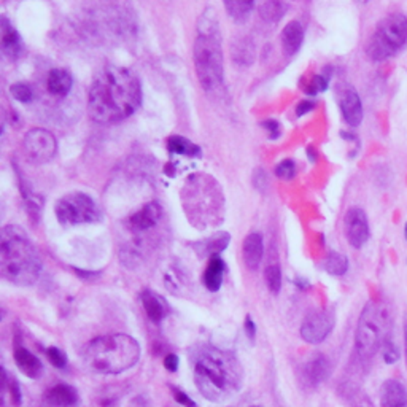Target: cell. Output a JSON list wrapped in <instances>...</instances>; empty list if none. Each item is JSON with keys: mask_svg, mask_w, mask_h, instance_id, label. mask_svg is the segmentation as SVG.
Segmentation results:
<instances>
[{"mask_svg": "<svg viewBox=\"0 0 407 407\" xmlns=\"http://www.w3.org/2000/svg\"><path fill=\"white\" fill-rule=\"evenodd\" d=\"M6 390L10 393V401L15 407H19L23 404V393H21L19 383L15 377L6 378Z\"/></svg>", "mask_w": 407, "mask_h": 407, "instance_id": "e575fe53", "label": "cell"}, {"mask_svg": "<svg viewBox=\"0 0 407 407\" xmlns=\"http://www.w3.org/2000/svg\"><path fill=\"white\" fill-rule=\"evenodd\" d=\"M342 396L347 399V403L350 407H372L369 398L364 395L361 390H358L355 387L344 388Z\"/></svg>", "mask_w": 407, "mask_h": 407, "instance_id": "1f68e13d", "label": "cell"}, {"mask_svg": "<svg viewBox=\"0 0 407 407\" xmlns=\"http://www.w3.org/2000/svg\"><path fill=\"white\" fill-rule=\"evenodd\" d=\"M323 267H325V271L329 275L341 277V275H344L349 271V259H347L346 254L337 253V252H331L326 257Z\"/></svg>", "mask_w": 407, "mask_h": 407, "instance_id": "f546056e", "label": "cell"}, {"mask_svg": "<svg viewBox=\"0 0 407 407\" xmlns=\"http://www.w3.org/2000/svg\"><path fill=\"white\" fill-rule=\"evenodd\" d=\"M341 112L344 120L351 128L360 126V123L363 121V105L360 101V96L356 94L355 89L347 88L346 91H342L341 99H339Z\"/></svg>", "mask_w": 407, "mask_h": 407, "instance_id": "9a60e30c", "label": "cell"}, {"mask_svg": "<svg viewBox=\"0 0 407 407\" xmlns=\"http://www.w3.org/2000/svg\"><path fill=\"white\" fill-rule=\"evenodd\" d=\"M170 391H172V396H174V399L178 404H182L185 407H197V404L192 401V399L186 395L183 390L174 387V385H170Z\"/></svg>", "mask_w": 407, "mask_h": 407, "instance_id": "74e56055", "label": "cell"}, {"mask_svg": "<svg viewBox=\"0 0 407 407\" xmlns=\"http://www.w3.org/2000/svg\"><path fill=\"white\" fill-rule=\"evenodd\" d=\"M302 40H304V29H302V26L298 21L288 23L284 32H282V46H284V51L288 56H293V54L298 53L302 45Z\"/></svg>", "mask_w": 407, "mask_h": 407, "instance_id": "7402d4cb", "label": "cell"}, {"mask_svg": "<svg viewBox=\"0 0 407 407\" xmlns=\"http://www.w3.org/2000/svg\"><path fill=\"white\" fill-rule=\"evenodd\" d=\"M275 174L279 178H284V180H292L296 174V164L293 160H285L277 164L275 168Z\"/></svg>", "mask_w": 407, "mask_h": 407, "instance_id": "8d00e7d4", "label": "cell"}, {"mask_svg": "<svg viewBox=\"0 0 407 407\" xmlns=\"http://www.w3.org/2000/svg\"><path fill=\"white\" fill-rule=\"evenodd\" d=\"M264 126H266V130L269 133V135H271V139H277L279 134H280L279 123L274 121V120H267L264 123Z\"/></svg>", "mask_w": 407, "mask_h": 407, "instance_id": "7bdbcfd3", "label": "cell"}, {"mask_svg": "<svg viewBox=\"0 0 407 407\" xmlns=\"http://www.w3.org/2000/svg\"><path fill=\"white\" fill-rule=\"evenodd\" d=\"M142 102V86L135 75L123 67H107L96 77L88 94L89 116L101 124L129 118Z\"/></svg>", "mask_w": 407, "mask_h": 407, "instance_id": "6da1fadb", "label": "cell"}, {"mask_svg": "<svg viewBox=\"0 0 407 407\" xmlns=\"http://www.w3.org/2000/svg\"><path fill=\"white\" fill-rule=\"evenodd\" d=\"M404 351H406V363H407V315L404 319Z\"/></svg>", "mask_w": 407, "mask_h": 407, "instance_id": "f6af8a7d", "label": "cell"}, {"mask_svg": "<svg viewBox=\"0 0 407 407\" xmlns=\"http://www.w3.org/2000/svg\"><path fill=\"white\" fill-rule=\"evenodd\" d=\"M404 232H406V239H407V225H406V230H404Z\"/></svg>", "mask_w": 407, "mask_h": 407, "instance_id": "7dc6e473", "label": "cell"}, {"mask_svg": "<svg viewBox=\"0 0 407 407\" xmlns=\"http://www.w3.org/2000/svg\"><path fill=\"white\" fill-rule=\"evenodd\" d=\"M263 254H264L263 236L258 232L248 234L242 245V258L245 266L250 269V271L258 269L261 261H263Z\"/></svg>", "mask_w": 407, "mask_h": 407, "instance_id": "e0dca14e", "label": "cell"}, {"mask_svg": "<svg viewBox=\"0 0 407 407\" xmlns=\"http://www.w3.org/2000/svg\"><path fill=\"white\" fill-rule=\"evenodd\" d=\"M56 139L46 129L36 128L26 134L23 140V151L26 160L32 164H46L56 153Z\"/></svg>", "mask_w": 407, "mask_h": 407, "instance_id": "30bf717a", "label": "cell"}, {"mask_svg": "<svg viewBox=\"0 0 407 407\" xmlns=\"http://www.w3.org/2000/svg\"><path fill=\"white\" fill-rule=\"evenodd\" d=\"M56 218L61 226L72 227L80 225H94L102 220V212L91 196L73 191L62 196L56 202Z\"/></svg>", "mask_w": 407, "mask_h": 407, "instance_id": "9c48e42d", "label": "cell"}, {"mask_svg": "<svg viewBox=\"0 0 407 407\" xmlns=\"http://www.w3.org/2000/svg\"><path fill=\"white\" fill-rule=\"evenodd\" d=\"M254 0H225V9L227 15L236 21H244L253 11Z\"/></svg>", "mask_w": 407, "mask_h": 407, "instance_id": "4316f807", "label": "cell"}, {"mask_svg": "<svg viewBox=\"0 0 407 407\" xmlns=\"http://www.w3.org/2000/svg\"><path fill=\"white\" fill-rule=\"evenodd\" d=\"M253 185L254 188H258L259 191H264L266 186H267V178L266 174L261 169H258L257 172L253 174Z\"/></svg>", "mask_w": 407, "mask_h": 407, "instance_id": "ab89813d", "label": "cell"}, {"mask_svg": "<svg viewBox=\"0 0 407 407\" xmlns=\"http://www.w3.org/2000/svg\"><path fill=\"white\" fill-rule=\"evenodd\" d=\"M331 372H333V366L328 358L321 354L314 355L301 368V382L309 388H315L328 381Z\"/></svg>", "mask_w": 407, "mask_h": 407, "instance_id": "4fadbf2b", "label": "cell"}, {"mask_svg": "<svg viewBox=\"0 0 407 407\" xmlns=\"http://www.w3.org/2000/svg\"><path fill=\"white\" fill-rule=\"evenodd\" d=\"M232 59L237 66H250L254 59V46L250 40L240 38L232 46Z\"/></svg>", "mask_w": 407, "mask_h": 407, "instance_id": "d4e9b609", "label": "cell"}, {"mask_svg": "<svg viewBox=\"0 0 407 407\" xmlns=\"http://www.w3.org/2000/svg\"><path fill=\"white\" fill-rule=\"evenodd\" d=\"M161 215V205L158 202H148L129 218V227L134 232H145L148 230H153V227L160 223Z\"/></svg>", "mask_w": 407, "mask_h": 407, "instance_id": "5bb4252c", "label": "cell"}, {"mask_svg": "<svg viewBox=\"0 0 407 407\" xmlns=\"http://www.w3.org/2000/svg\"><path fill=\"white\" fill-rule=\"evenodd\" d=\"M381 407H407V390L401 382H383L381 390Z\"/></svg>", "mask_w": 407, "mask_h": 407, "instance_id": "ffe728a7", "label": "cell"}, {"mask_svg": "<svg viewBox=\"0 0 407 407\" xmlns=\"http://www.w3.org/2000/svg\"><path fill=\"white\" fill-rule=\"evenodd\" d=\"M226 264L225 261L215 254V257H210L209 264H207L205 271L202 274V284L205 288L212 293L220 292V288L223 285V277H225Z\"/></svg>", "mask_w": 407, "mask_h": 407, "instance_id": "44dd1931", "label": "cell"}, {"mask_svg": "<svg viewBox=\"0 0 407 407\" xmlns=\"http://www.w3.org/2000/svg\"><path fill=\"white\" fill-rule=\"evenodd\" d=\"M230 240H231V236L227 232H217V234H213L212 237H209L205 240V242L202 244V250L199 252V253H204V254H210V257H215V254H220L222 253L225 248L230 245Z\"/></svg>", "mask_w": 407, "mask_h": 407, "instance_id": "f1b7e54d", "label": "cell"}, {"mask_svg": "<svg viewBox=\"0 0 407 407\" xmlns=\"http://www.w3.org/2000/svg\"><path fill=\"white\" fill-rule=\"evenodd\" d=\"M381 350H382V355H383V361L387 364H393L399 360V350L396 347V344L393 342L390 337L383 342V346Z\"/></svg>", "mask_w": 407, "mask_h": 407, "instance_id": "d590c367", "label": "cell"}, {"mask_svg": "<svg viewBox=\"0 0 407 407\" xmlns=\"http://www.w3.org/2000/svg\"><path fill=\"white\" fill-rule=\"evenodd\" d=\"M344 231L349 244L354 248H361L369 240V223L364 210L360 207H351L344 218Z\"/></svg>", "mask_w": 407, "mask_h": 407, "instance_id": "7c38bea8", "label": "cell"}, {"mask_svg": "<svg viewBox=\"0 0 407 407\" xmlns=\"http://www.w3.org/2000/svg\"><path fill=\"white\" fill-rule=\"evenodd\" d=\"M0 31H2V40H0V43H2L4 54L11 59H16L21 54V50H23V46H21L19 34L13 29V26L5 18H2Z\"/></svg>", "mask_w": 407, "mask_h": 407, "instance_id": "603a6c76", "label": "cell"}, {"mask_svg": "<svg viewBox=\"0 0 407 407\" xmlns=\"http://www.w3.org/2000/svg\"><path fill=\"white\" fill-rule=\"evenodd\" d=\"M356 2H361V4H364V2H368V0H356Z\"/></svg>", "mask_w": 407, "mask_h": 407, "instance_id": "bcb514c9", "label": "cell"}, {"mask_svg": "<svg viewBox=\"0 0 407 407\" xmlns=\"http://www.w3.org/2000/svg\"><path fill=\"white\" fill-rule=\"evenodd\" d=\"M15 363L18 369L23 372L26 377L32 378V381H38L43 376V363L40 358L32 354L31 350L26 347H16L15 350Z\"/></svg>", "mask_w": 407, "mask_h": 407, "instance_id": "d6986e66", "label": "cell"}, {"mask_svg": "<svg viewBox=\"0 0 407 407\" xmlns=\"http://www.w3.org/2000/svg\"><path fill=\"white\" fill-rule=\"evenodd\" d=\"M250 407H259V406H250Z\"/></svg>", "mask_w": 407, "mask_h": 407, "instance_id": "c3c4849f", "label": "cell"}, {"mask_svg": "<svg viewBox=\"0 0 407 407\" xmlns=\"http://www.w3.org/2000/svg\"><path fill=\"white\" fill-rule=\"evenodd\" d=\"M81 355L83 361L91 371L116 376L139 363L142 349L133 336L118 333L94 337L83 347Z\"/></svg>", "mask_w": 407, "mask_h": 407, "instance_id": "277c9868", "label": "cell"}, {"mask_svg": "<svg viewBox=\"0 0 407 407\" xmlns=\"http://www.w3.org/2000/svg\"><path fill=\"white\" fill-rule=\"evenodd\" d=\"M244 329H245V334L248 337V341L254 342V337H257V325H254V321L250 319V316H247L245 319Z\"/></svg>", "mask_w": 407, "mask_h": 407, "instance_id": "60d3db41", "label": "cell"}, {"mask_svg": "<svg viewBox=\"0 0 407 407\" xmlns=\"http://www.w3.org/2000/svg\"><path fill=\"white\" fill-rule=\"evenodd\" d=\"M334 314L331 310H315L309 314L301 325V337L307 344H321L334 328Z\"/></svg>", "mask_w": 407, "mask_h": 407, "instance_id": "8fae6325", "label": "cell"}, {"mask_svg": "<svg viewBox=\"0 0 407 407\" xmlns=\"http://www.w3.org/2000/svg\"><path fill=\"white\" fill-rule=\"evenodd\" d=\"M45 401L50 407H75L80 401L77 388L67 383H58L46 391Z\"/></svg>", "mask_w": 407, "mask_h": 407, "instance_id": "ac0fdd59", "label": "cell"}, {"mask_svg": "<svg viewBox=\"0 0 407 407\" xmlns=\"http://www.w3.org/2000/svg\"><path fill=\"white\" fill-rule=\"evenodd\" d=\"M390 309L383 302L371 301L361 310L355 333L356 354L361 358H372L390 337Z\"/></svg>", "mask_w": 407, "mask_h": 407, "instance_id": "52a82bcc", "label": "cell"}, {"mask_svg": "<svg viewBox=\"0 0 407 407\" xmlns=\"http://www.w3.org/2000/svg\"><path fill=\"white\" fill-rule=\"evenodd\" d=\"M182 201L188 222L199 230L218 226L223 222L225 197L212 177H190L183 186Z\"/></svg>", "mask_w": 407, "mask_h": 407, "instance_id": "5b68a950", "label": "cell"}, {"mask_svg": "<svg viewBox=\"0 0 407 407\" xmlns=\"http://www.w3.org/2000/svg\"><path fill=\"white\" fill-rule=\"evenodd\" d=\"M264 280L269 288V292L272 294L280 293L282 289V269L279 264H271L266 267L264 271Z\"/></svg>", "mask_w": 407, "mask_h": 407, "instance_id": "4dcf8cb0", "label": "cell"}, {"mask_svg": "<svg viewBox=\"0 0 407 407\" xmlns=\"http://www.w3.org/2000/svg\"><path fill=\"white\" fill-rule=\"evenodd\" d=\"M168 148L172 155H183V156H199L201 148L190 142L188 139L180 135H174L168 140Z\"/></svg>", "mask_w": 407, "mask_h": 407, "instance_id": "484cf974", "label": "cell"}, {"mask_svg": "<svg viewBox=\"0 0 407 407\" xmlns=\"http://www.w3.org/2000/svg\"><path fill=\"white\" fill-rule=\"evenodd\" d=\"M312 108H314V102L312 101H302V102H299L298 108H296V113H298L299 116H302V115L309 113Z\"/></svg>", "mask_w": 407, "mask_h": 407, "instance_id": "ee69618b", "label": "cell"}, {"mask_svg": "<svg viewBox=\"0 0 407 407\" xmlns=\"http://www.w3.org/2000/svg\"><path fill=\"white\" fill-rule=\"evenodd\" d=\"M326 88H328V78L323 77V75H316L312 81V85L309 86V93H321L325 91Z\"/></svg>", "mask_w": 407, "mask_h": 407, "instance_id": "f35d334b", "label": "cell"}, {"mask_svg": "<svg viewBox=\"0 0 407 407\" xmlns=\"http://www.w3.org/2000/svg\"><path fill=\"white\" fill-rule=\"evenodd\" d=\"M140 302L143 306L145 314L148 315V319L153 321L155 325H160L169 314L168 302H165L160 294L150 292V289H143L140 293Z\"/></svg>", "mask_w": 407, "mask_h": 407, "instance_id": "2e32d148", "label": "cell"}, {"mask_svg": "<svg viewBox=\"0 0 407 407\" xmlns=\"http://www.w3.org/2000/svg\"><path fill=\"white\" fill-rule=\"evenodd\" d=\"M407 46V16L395 13L383 18L372 34L366 53L372 61H385Z\"/></svg>", "mask_w": 407, "mask_h": 407, "instance_id": "ba28073f", "label": "cell"}, {"mask_svg": "<svg viewBox=\"0 0 407 407\" xmlns=\"http://www.w3.org/2000/svg\"><path fill=\"white\" fill-rule=\"evenodd\" d=\"M10 93L13 96V99H16L18 102H31L34 98V91L29 85H26V83H16V85H13L10 88Z\"/></svg>", "mask_w": 407, "mask_h": 407, "instance_id": "d6a6232c", "label": "cell"}, {"mask_svg": "<svg viewBox=\"0 0 407 407\" xmlns=\"http://www.w3.org/2000/svg\"><path fill=\"white\" fill-rule=\"evenodd\" d=\"M287 11V5L282 0H266V2L259 6V16L263 18L266 23H277L284 18Z\"/></svg>", "mask_w": 407, "mask_h": 407, "instance_id": "83f0119b", "label": "cell"}, {"mask_svg": "<svg viewBox=\"0 0 407 407\" xmlns=\"http://www.w3.org/2000/svg\"><path fill=\"white\" fill-rule=\"evenodd\" d=\"M73 80L71 77V73L64 68H54V71L50 72L48 75V81H46V88L53 96H58V98H64V96L68 94V91L72 89Z\"/></svg>", "mask_w": 407, "mask_h": 407, "instance_id": "cb8c5ba5", "label": "cell"}, {"mask_svg": "<svg viewBox=\"0 0 407 407\" xmlns=\"http://www.w3.org/2000/svg\"><path fill=\"white\" fill-rule=\"evenodd\" d=\"M164 368L170 371V372H175L178 369V356L174 354H169L165 355L164 358Z\"/></svg>", "mask_w": 407, "mask_h": 407, "instance_id": "b9f144b4", "label": "cell"}, {"mask_svg": "<svg viewBox=\"0 0 407 407\" xmlns=\"http://www.w3.org/2000/svg\"><path fill=\"white\" fill-rule=\"evenodd\" d=\"M195 67L199 83L207 93H217L223 88V50L218 36V23L212 15L199 21L195 41Z\"/></svg>", "mask_w": 407, "mask_h": 407, "instance_id": "8992f818", "label": "cell"}, {"mask_svg": "<svg viewBox=\"0 0 407 407\" xmlns=\"http://www.w3.org/2000/svg\"><path fill=\"white\" fill-rule=\"evenodd\" d=\"M192 377L199 393L210 403H226L244 385V368L232 351L202 346L192 355Z\"/></svg>", "mask_w": 407, "mask_h": 407, "instance_id": "7a4b0ae2", "label": "cell"}, {"mask_svg": "<svg viewBox=\"0 0 407 407\" xmlns=\"http://www.w3.org/2000/svg\"><path fill=\"white\" fill-rule=\"evenodd\" d=\"M41 272L40 253L23 227L9 225L0 234V277L18 287L36 284Z\"/></svg>", "mask_w": 407, "mask_h": 407, "instance_id": "3957f363", "label": "cell"}, {"mask_svg": "<svg viewBox=\"0 0 407 407\" xmlns=\"http://www.w3.org/2000/svg\"><path fill=\"white\" fill-rule=\"evenodd\" d=\"M46 356H48V361H50L54 368L64 369L67 366V355L58 347H48Z\"/></svg>", "mask_w": 407, "mask_h": 407, "instance_id": "836d02e7", "label": "cell"}]
</instances>
